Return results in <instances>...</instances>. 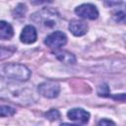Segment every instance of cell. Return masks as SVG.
Segmentation results:
<instances>
[{
  "label": "cell",
  "instance_id": "2e32d148",
  "mask_svg": "<svg viewBox=\"0 0 126 126\" xmlns=\"http://www.w3.org/2000/svg\"><path fill=\"white\" fill-rule=\"evenodd\" d=\"M97 126H115L114 122H112L111 120H108V119H101Z\"/></svg>",
  "mask_w": 126,
  "mask_h": 126
},
{
  "label": "cell",
  "instance_id": "3957f363",
  "mask_svg": "<svg viewBox=\"0 0 126 126\" xmlns=\"http://www.w3.org/2000/svg\"><path fill=\"white\" fill-rule=\"evenodd\" d=\"M0 87H2V91L0 92V96L7 95L8 98H12L15 101H28L24 98V94H32V91H30L29 89H22L21 86H16L15 84H3L0 83ZM23 103V102H22Z\"/></svg>",
  "mask_w": 126,
  "mask_h": 126
},
{
  "label": "cell",
  "instance_id": "5bb4252c",
  "mask_svg": "<svg viewBox=\"0 0 126 126\" xmlns=\"http://www.w3.org/2000/svg\"><path fill=\"white\" fill-rule=\"evenodd\" d=\"M27 12V7L25 4L20 3L13 11V16L14 18H23L25 17V14Z\"/></svg>",
  "mask_w": 126,
  "mask_h": 126
},
{
  "label": "cell",
  "instance_id": "6da1fadb",
  "mask_svg": "<svg viewBox=\"0 0 126 126\" xmlns=\"http://www.w3.org/2000/svg\"><path fill=\"white\" fill-rule=\"evenodd\" d=\"M0 76L17 82H25L30 79L31 71L25 65L11 63L0 67Z\"/></svg>",
  "mask_w": 126,
  "mask_h": 126
},
{
  "label": "cell",
  "instance_id": "7a4b0ae2",
  "mask_svg": "<svg viewBox=\"0 0 126 126\" xmlns=\"http://www.w3.org/2000/svg\"><path fill=\"white\" fill-rule=\"evenodd\" d=\"M32 21H34L37 25L47 28V29H52L56 26H58L59 21H60V16L58 12L52 8H43L36 13H34L32 17Z\"/></svg>",
  "mask_w": 126,
  "mask_h": 126
},
{
  "label": "cell",
  "instance_id": "9c48e42d",
  "mask_svg": "<svg viewBox=\"0 0 126 126\" xmlns=\"http://www.w3.org/2000/svg\"><path fill=\"white\" fill-rule=\"evenodd\" d=\"M88 25L80 20H73L69 24V31L76 36H82L88 32Z\"/></svg>",
  "mask_w": 126,
  "mask_h": 126
},
{
  "label": "cell",
  "instance_id": "4fadbf2b",
  "mask_svg": "<svg viewBox=\"0 0 126 126\" xmlns=\"http://www.w3.org/2000/svg\"><path fill=\"white\" fill-rule=\"evenodd\" d=\"M16 113V109L8 105H0V117L12 116Z\"/></svg>",
  "mask_w": 126,
  "mask_h": 126
},
{
  "label": "cell",
  "instance_id": "5b68a950",
  "mask_svg": "<svg viewBox=\"0 0 126 126\" xmlns=\"http://www.w3.org/2000/svg\"><path fill=\"white\" fill-rule=\"evenodd\" d=\"M66 42H67V36L64 32L60 31L53 32L52 33L47 35L44 40V43L52 49H58L61 46L65 45Z\"/></svg>",
  "mask_w": 126,
  "mask_h": 126
},
{
  "label": "cell",
  "instance_id": "8fae6325",
  "mask_svg": "<svg viewBox=\"0 0 126 126\" xmlns=\"http://www.w3.org/2000/svg\"><path fill=\"white\" fill-rule=\"evenodd\" d=\"M54 54H55V56L57 57L58 60H60L61 62L65 63V64H75L76 63V57H75V55L72 54L69 51L59 50V51H56Z\"/></svg>",
  "mask_w": 126,
  "mask_h": 126
},
{
  "label": "cell",
  "instance_id": "8992f818",
  "mask_svg": "<svg viewBox=\"0 0 126 126\" xmlns=\"http://www.w3.org/2000/svg\"><path fill=\"white\" fill-rule=\"evenodd\" d=\"M75 13L83 19L95 20L98 17V11H97L96 7L90 3L82 4V5L78 6L75 9Z\"/></svg>",
  "mask_w": 126,
  "mask_h": 126
},
{
  "label": "cell",
  "instance_id": "52a82bcc",
  "mask_svg": "<svg viewBox=\"0 0 126 126\" xmlns=\"http://www.w3.org/2000/svg\"><path fill=\"white\" fill-rule=\"evenodd\" d=\"M37 38V32H36V30L33 26H26L22 32H21V35H20V39L23 43H26V44H31V43H33Z\"/></svg>",
  "mask_w": 126,
  "mask_h": 126
},
{
  "label": "cell",
  "instance_id": "ac0fdd59",
  "mask_svg": "<svg viewBox=\"0 0 126 126\" xmlns=\"http://www.w3.org/2000/svg\"><path fill=\"white\" fill-rule=\"evenodd\" d=\"M60 126H79V125H76V124H69V123H62Z\"/></svg>",
  "mask_w": 126,
  "mask_h": 126
},
{
  "label": "cell",
  "instance_id": "ba28073f",
  "mask_svg": "<svg viewBox=\"0 0 126 126\" xmlns=\"http://www.w3.org/2000/svg\"><path fill=\"white\" fill-rule=\"evenodd\" d=\"M67 116L69 119L80 122V123H88L90 120V113L82 108H73L67 112Z\"/></svg>",
  "mask_w": 126,
  "mask_h": 126
},
{
  "label": "cell",
  "instance_id": "30bf717a",
  "mask_svg": "<svg viewBox=\"0 0 126 126\" xmlns=\"http://www.w3.org/2000/svg\"><path fill=\"white\" fill-rule=\"evenodd\" d=\"M13 27L5 21H0V39H10L13 36Z\"/></svg>",
  "mask_w": 126,
  "mask_h": 126
},
{
  "label": "cell",
  "instance_id": "277c9868",
  "mask_svg": "<svg viewBox=\"0 0 126 126\" xmlns=\"http://www.w3.org/2000/svg\"><path fill=\"white\" fill-rule=\"evenodd\" d=\"M37 91L39 93V94H41L44 97L47 98H54L56 97L59 93H60V86L58 83L53 82V81H47V82H43L41 83L38 88Z\"/></svg>",
  "mask_w": 126,
  "mask_h": 126
},
{
  "label": "cell",
  "instance_id": "7c38bea8",
  "mask_svg": "<svg viewBox=\"0 0 126 126\" xmlns=\"http://www.w3.org/2000/svg\"><path fill=\"white\" fill-rule=\"evenodd\" d=\"M16 51L14 46H1L0 45V60H4L12 56Z\"/></svg>",
  "mask_w": 126,
  "mask_h": 126
},
{
  "label": "cell",
  "instance_id": "9a60e30c",
  "mask_svg": "<svg viewBox=\"0 0 126 126\" xmlns=\"http://www.w3.org/2000/svg\"><path fill=\"white\" fill-rule=\"evenodd\" d=\"M45 117H47V119L51 120V121H54V120H57L59 119L60 117V113L57 109H50L49 111H47L45 114Z\"/></svg>",
  "mask_w": 126,
  "mask_h": 126
},
{
  "label": "cell",
  "instance_id": "e0dca14e",
  "mask_svg": "<svg viewBox=\"0 0 126 126\" xmlns=\"http://www.w3.org/2000/svg\"><path fill=\"white\" fill-rule=\"evenodd\" d=\"M114 18H115L116 22H121V23H123V22L125 21V13L122 12V11H121V12H118V13L115 14Z\"/></svg>",
  "mask_w": 126,
  "mask_h": 126
}]
</instances>
